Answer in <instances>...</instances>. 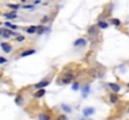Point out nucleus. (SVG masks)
<instances>
[{"label": "nucleus", "mask_w": 129, "mask_h": 120, "mask_svg": "<svg viewBox=\"0 0 129 120\" xmlns=\"http://www.w3.org/2000/svg\"><path fill=\"white\" fill-rule=\"evenodd\" d=\"M85 44H87V40L79 39V40H77V41L74 43V45H75V46H83V45H85Z\"/></svg>", "instance_id": "obj_4"}, {"label": "nucleus", "mask_w": 129, "mask_h": 120, "mask_svg": "<svg viewBox=\"0 0 129 120\" xmlns=\"http://www.w3.org/2000/svg\"><path fill=\"white\" fill-rule=\"evenodd\" d=\"M128 113H129V110H128Z\"/></svg>", "instance_id": "obj_29"}, {"label": "nucleus", "mask_w": 129, "mask_h": 120, "mask_svg": "<svg viewBox=\"0 0 129 120\" xmlns=\"http://www.w3.org/2000/svg\"><path fill=\"white\" fill-rule=\"evenodd\" d=\"M49 83L50 81H49L48 79H44V80H41V81H39L37 85H35V88L37 89H43V88H45L46 85H49Z\"/></svg>", "instance_id": "obj_1"}, {"label": "nucleus", "mask_w": 129, "mask_h": 120, "mask_svg": "<svg viewBox=\"0 0 129 120\" xmlns=\"http://www.w3.org/2000/svg\"><path fill=\"white\" fill-rule=\"evenodd\" d=\"M25 9H33V6H32V5H26Z\"/></svg>", "instance_id": "obj_26"}, {"label": "nucleus", "mask_w": 129, "mask_h": 120, "mask_svg": "<svg viewBox=\"0 0 129 120\" xmlns=\"http://www.w3.org/2000/svg\"><path fill=\"white\" fill-rule=\"evenodd\" d=\"M44 30H45V29H44L43 26H39V28H37V31H38L39 34H41V33L44 31Z\"/></svg>", "instance_id": "obj_19"}, {"label": "nucleus", "mask_w": 129, "mask_h": 120, "mask_svg": "<svg viewBox=\"0 0 129 120\" xmlns=\"http://www.w3.org/2000/svg\"><path fill=\"white\" fill-rule=\"evenodd\" d=\"M34 53H35V50H33V49H32V50H28V51H24V53H21V56H28V55H32V54H34Z\"/></svg>", "instance_id": "obj_9"}, {"label": "nucleus", "mask_w": 129, "mask_h": 120, "mask_svg": "<svg viewBox=\"0 0 129 120\" xmlns=\"http://www.w3.org/2000/svg\"><path fill=\"white\" fill-rule=\"evenodd\" d=\"M39 120H50V118L46 114H40L39 115Z\"/></svg>", "instance_id": "obj_11"}, {"label": "nucleus", "mask_w": 129, "mask_h": 120, "mask_svg": "<svg viewBox=\"0 0 129 120\" xmlns=\"http://www.w3.org/2000/svg\"><path fill=\"white\" fill-rule=\"evenodd\" d=\"M79 89V84H74L73 85V90H78Z\"/></svg>", "instance_id": "obj_22"}, {"label": "nucleus", "mask_w": 129, "mask_h": 120, "mask_svg": "<svg viewBox=\"0 0 129 120\" xmlns=\"http://www.w3.org/2000/svg\"><path fill=\"white\" fill-rule=\"evenodd\" d=\"M82 120H88V119H82Z\"/></svg>", "instance_id": "obj_28"}, {"label": "nucleus", "mask_w": 129, "mask_h": 120, "mask_svg": "<svg viewBox=\"0 0 129 120\" xmlns=\"http://www.w3.org/2000/svg\"><path fill=\"white\" fill-rule=\"evenodd\" d=\"M45 21H48V18H46V16H44L43 19H41V23H45Z\"/></svg>", "instance_id": "obj_25"}, {"label": "nucleus", "mask_w": 129, "mask_h": 120, "mask_svg": "<svg viewBox=\"0 0 129 120\" xmlns=\"http://www.w3.org/2000/svg\"><path fill=\"white\" fill-rule=\"evenodd\" d=\"M61 106H63V109H65V110H66V111H68V113H70V111H72V110H70V108H69L68 105H65V104H63V105H61Z\"/></svg>", "instance_id": "obj_18"}, {"label": "nucleus", "mask_w": 129, "mask_h": 120, "mask_svg": "<svg viewBox=\"0 0 129 120\" xmlns=\"http://www.w3.org/2000/svg\"><path fill=\"white\" fill-rule=\"evenodd\" d=\"M1 33H3V30H0V35H1Z\"/></svg>", "instance_id": "obj_27"}, {"label": "nucleus", "mask_w": 129, "mask_h": 120, "mask_svg": "<svg viewBox=\"0 0 129 120\" xmlns=\"http://www.w3.org/2000/svg\"><path fill=\"white\" fill-rule=\"evenodd\" d=\"M16 40H18V41H23V40H24V36H21V35H18V36H16Z\"/></svg>", "instance_id": "obj_20"}, {"label": "nucleus", "mask_w": 129, "mask_h": 120, "mask_svg": "<svg viewBox=\"0 0 129 120\" xmlns=\"http://www.w3.org/2000/svg\"><path fill=\"white\" fill-rule=\"evenodd\" d=\"M109 88H110V89H113V90H114V91H117V93L119 91V89H120V88H119V85H117V84H113V83H112V84H109Z\"/></svg>", "instance_id": "obj_8"}, {"label": "nucleus", "mask_w": 129, "mask_h": 120, "mask_svg": "<svg viewBox=\"0 0 129 120\" xmlns=\"http://www.w3.org/2000/svg\"><path fill=\"white\" fill-rule=\"evenodd\" d=\"M8 6L11 8V9H15V10H16L18 8H19V5H15V4H8Z\"/></svg>", "instance_id": "obj_16"}, {"label": "nucleus", "mask_w": 129, "mask_h": 120, "mask_svg": "<svg viewBox=\"0 0 129 120\" xmlns=\"http://www.w3.org/2000/svg\"><path fill=\"white\" fill-rule=\"evenodd\" d=\"M5 18H6V19H15V18H16V13L15 11L8 13V14H5Z\"/></svg>", "instance_id": "obj_5"}, {"label": "nucleus", "mask_w": 129, "mask_h": 120, "mask_svg": "<svg viewBox=\"0 0 129 120\" xmlns=\"http://www.w3.org/2000/svg\"><path fill=\"white\" fill-rule=\"evenodd\" d=\"M58 120H68V119H66V116H64V115H61V116H59Z\"/></svg>", "instance_id": "obj_23"}, {"label": "nucleus", "mask_w": 129, "mask_h": 120, "mask_svg": "<svg viewBox=\"0 0 129 120\" xmlns=\"http://www.w3.org/2000/svg\"><path fill=\"white\" fill-rule=\"evenodd\" d=\"M1 34H3L5 38H9L10 35H13V33L10 31V30H3V33H1Z\"/></svg>", "instance_id": "obj_12"}, {"label": "nucleus", "mask_w": 129, "mask_h": 120, "mask_svg": "<svg viewBox=\"0 0 129 120\" xmlns=\"http://www.w3.org/2000/svg\"><path fill=\"white\" fill-rule=\"evenodd\" d=\"M88 94H89V86H85V88H84V90H83V96L85 98Z\"/></svg>", "instance_id": "obj_14"}, {"label": "nucleus", "mask_w": 129, "mask_h": 120, "mask_svg": "<svg viewBox=\"0 0 129 120\" xmlns=\"http://www.w3.org/2000/svg\"><path fill=\"white\" fill-rule=\"evenodd\" d=\"M5 26H8V28H11V29H16V26L13 25V24H10V23H5Z\"/></svg>", "instance_id": "obj_17"}, {"label": "nucleus", "mask_w": 129, "mask_h": 120, "mask_svg": "<svg viewBox=\"0 0 129 120\" xmlns=\"http://www.w3.org/2000/svg\"><path fill=\"white\" fill-rule=\"evenodd\" d=\"M99 26H100L101 29H105V28H108V24L104 23V21H100V23H99Z\"/></svg>", "instance_id": "obj_15"}, {"label": "nucleus", "mask_w": 129, "mask_h": 120, "mask_svg": "<svg viewBox=\"0 0 129 120\" xmlns=\"http://www.w3.org/2000/svg\"><path fill=\"white\" fill-rule=\"evenodd\" d=\"M72 79H73V75H72V74H69V75H66V76L64 78L63 83H64V84H69L70 81H72Z\"/></svg>", "instance_id": "obj_6"}, {"label": "nucleus", "mask_w": 129, "mask_h": 120, "mask_svg": "<svg viewBox=\"0 0 129 120\" xmlns=\"http://www.w3.org/2000/svg\"><path fill=\"white\" fill-rule=\"evenodd\" d=\"M110 101H112V103H117V101H118V96L117 95H110Z\"/></svg>", "instance_id": "obj_13"}, {"label": "nucleus", "mask_w": 129, "mask_h": 120, "mask_svg": "<svg viewBox=\"0 0 129 120\" xmlns=\"http://www.w3.org/2000/svg\"><path fill=\"white\" fill-rule=\"evenodd\" d=\"M44 94H45V90H44V89H39V90L35 93V96H37V98H41Z\"/></svg>", "instance_id": "obj_7"}, {"label": "nucleus", "mask_w": 129, "mask_h": 120, "mask_svg": "<svg viewBox=\"0 0 129 120\" xmlns=\"http://www.w3.org/2000/svg\"><path fill=\"white\" fill-rule=\"evenodd\" d=\"M1 48H3V50L5 51V53H10L11 51V46L9 45L8 43H3L1 44Z\"/></svg>", "instance_id": "obj_3"}, {"label": "nucleus", "mask_w": 129, "mask_h": 120, "mask_svg": "<svg viewBox=\"0 0 129 120\" xmlns=\"http://www.w3.org/2000/svg\"><path fill=\"white\" fill-rule=\"evenodd\" d=\"M84 115H85V116H89V115H93L94 114V108H85L84 109Z\"/></svg>", "instance_id": "obj_2"}, {"label": "nucleus", "mask_w": 129, "mask_h": 120, "mask_svg": "<svg viewBox=\"0 0 129 120\" xmlns=\"http://www.w3.org/2000/svg\"><path fill=\"white\" fill-rule=\"evenodd\" d=\"M6 61V59H4V58H0V64H4Z\"/></svg>", "instance_id": "obj_24"}, {"label": "nucleus", "mask_w": 129, "mask_h": 120, "mask_svg": "<svg viewBox=\"0 0 129 120\" xmlns=\"http://www.w3.org/2000/svg\"><path fill=\"white\" fill-rule=\"evenodd\" d=\"M113 24H114V25H119V24H120V21H119L118 19H114V20H113Z\"/></svg>", "instance_id": "obj_21"}, {"label": "nucleus", "mask_w": 129, "mask_h": 120, "mask_svg": "<svg viewBox=\"0 0 129 120\" xmlns=\"http://www.w3.org/2000/svg\"><path fill=\"white\" fill-rule=\"evenodd\" d=\"M26 31H28L29 34H33V33H35V31H37V26H29V28L26 29Z\"/></svg>", "instance_id": "obj_10"}]
</instances>
